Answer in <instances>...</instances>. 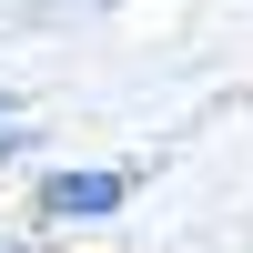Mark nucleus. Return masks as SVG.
Here are the masks:
<instances>
[{
  "label": "nucleus",
  "mask_w": 253,
  "mask_h": 253,
  "mask_svg": "<svg viewBox=\"0 0 253 253\" xmlns=\"http://www.w3.org/2000/svg\"><path fill=\"white\" fill-rule=\"evenodd\" d=\"M132 193H142L132 162H51V172L31 182V223L41 233H91V223L132 213Z\"/></svg>",
  "instance_id": "nucleus-1"
},
{
  "label": "nucleus",
  "mask_w": 253,
  "mask_h": 253,
  "mask_svg": "<svg viewBox=\"0 0 253 253\" xmlns=\"http://www.w3.org/2000/svg\"><path fill=\"white\" fill-rule=\"evenodd\" d=\"M31 152H41V132H20V101L0 91V162H31Z\"/></svg>",
  "instance_id": "nucleus-2"
},
{
  "label": "nucleus",
  "mask_w": 253,
  "mask_h": 253,
  "mask_svg": "<svg viewBox=\"0 0 253 253\" xmlns=\"http://www.w3.org/2000/svg\"><path fill=\"white\" fill-rule=\"evenodd\" d=\"M0 253H20V243H0Z\"/></svg>",
  "instance_id": "nucleus-3"
}]
</instances>
